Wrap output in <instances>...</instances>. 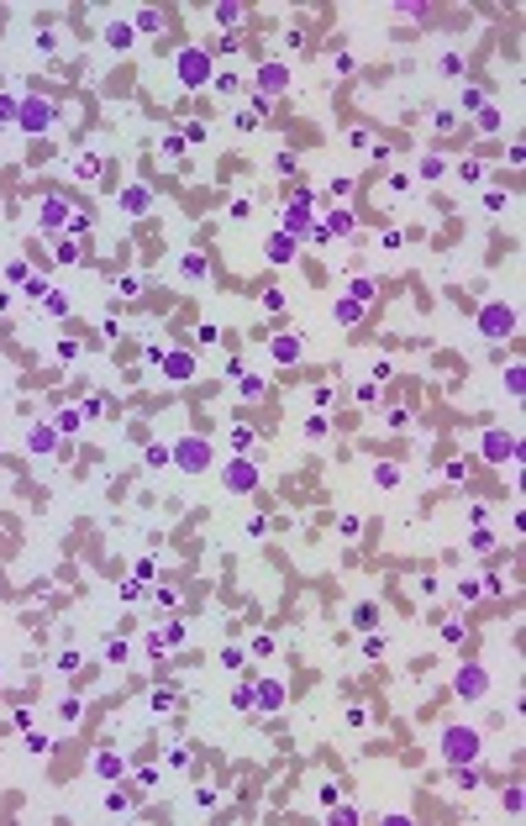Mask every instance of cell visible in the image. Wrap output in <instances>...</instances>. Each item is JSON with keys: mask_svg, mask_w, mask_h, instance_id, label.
<instances>
[{"mask_svg": "<svg viewBox=\"0 0 526 826\" xmlns=\"http://www.w3.org/2000/svg\"><path fill=\"white\" fill-rule=\"evenodd\" d=\"M168 369H174L168 379H190V358H184V353H174V358H168Z\"/></svg>", "mask_w": 526, "mask_h": 826, "instance_id": "2e32d148", "label": "cell"}, {"mask_svg": "<svg viewBox=\"0 0 526 826\" xmlns=\"http://www.w3.org/2000/svg\"><path fill=\"white\" fill-rule=\"evenodd\" d=\"M47 121H53V105H43V100H27V105H21V127H27V132H43Z\"/></svg>", "mask_w": 526, "mask_h": 826, "instance_id": "277c9868", "label": "cell"}, {"mask_svg": "<svg viewBox=\"0 0 526 826\" xmlns=\"http://www.w3.org/2000/svg\"><path fill=\"white\" fill-rule=\"evenodd\" d=\"M327 232H353V216H347V211H331V222H327Z\"/></svg>", "mask_w": 526, "mask_h": 826, "instance_id": "e0dca14e", "label": "cell"}, {"mask_svg": "<svg viewBox=\"0 0 526 826\" xmlns=\"http://www.w3.org/2000/svg\"><path fill=\"white\" fill-rule=\"evenodd\" d=\"M442 758H448L452 768L474 763V758H479V732H474V726H452L448 737H442Z\"/></svg>", "mask_w": 526, "mask_h": 826, "instance_id": "6da1fadb", "label": "cell"}, {"mask_svg": "<svg viewBox=\"0 0 526 826\" xmlns=\"http://www.w3.org/2000/svg\"><path fill=\"white\" fill-rule=\"evenodd\" d=\"M484 453H490V463H505V458L516 453V443H511V437H500V432H490V437H484Z\"/></svg>", "mask_w": 526, "mask_h": 826, "instance_id": "ba28073f", "label": "cell"}, {"mask_svg": "<svg viewBox=\"0 0 526 826\" xmlns=\"http://www.w3.org/2000/svg\"><path fill=\"white\" fill-rule=\"evenodd\" d=\"M179 74H184V85H206V74H210L206 53H184V59H179Z\"/></svg>", "mask_w": 526, "mask_h": 826, "instance_id": "5b68a950", "label": "cell"}, {"mask_svg": "<svg viewBox=\"0 0 526 826\" xmlns=\"http://www.w3.org/2000/svg\"><path fill=\"white\" fill-rule=\"evenodd\" d=\"M458 695H484V674L479 668H463V674H458Z\"/></svg>", "mask_w": 526, "mask_h": 826, "instance_id": "30bf717a", "label": "cell"}, {"mask_svg": "<svg viewBox=\"0 0 526 826\" xmlns=\"http://www.w3.org/2000/svg\"><path fill=\"white\" fill-rule=\"evenodd\" d=\"M442 174V158H432V153H426V158H421V179H437Z\"/></svg>", "mask_w": 526, "mask_h": 826, "instance_id": "ffe728a7", "label": "cell"}, {"mask_svg": "<svg viewBox=\"0 0 526 826\" xmlns=\"http://www.w3.org/2000/svg\"><path fill=\"white\" fill-rule=\"evenodd\" d=\"M206 458H210V447L200 443V437H190V443H179V469L200 474V469H206Z\"/></svg>", "mask_w": 526, "mask_h": 826, "instance_id": "7a4b0ae2", "label": "cell"}, {"mask_svg": "<svg viewBox=\"0 0 526 826\" xmlns=\"http://www.w3.org/2000/svg\"><path fill=\"white\" fill-rule=\"evenodd\" d=\"M274 358H279V363L300 358V337H274Z\"/></svg>", "mask_w": 526, "mask_h": 826, "instance_id": "8fae6325", "label": "cell"}, {"mask_svg": "<svg viewBox=\"0 0 526 826\" xmlns=\"http://www.w3.org/2000/svg\"><path fill=\"white\" fill-rule=\"evenodd\" d=\"M479 326H484V337H505V332L516 326V316H511L505 306H490V310H484V321H479Z\"/></svg>", "mask_w": 526, "mask_h": 826, "instance_id": "3957f363", "label": "cell"}, {"mask_svg": "<svg viewBox=\"0 0 526 826\" xmlns=\"http://www.w3.org/2000/svg\"><path fill=\"white\" fill-rule=\"evenodd\" d=\"M295 242H300V237H289V232H279V237H274V242H269V258H274V264H289V253H295Z\"/></svg>", "mask_w": 526, "mask_h": 826, "instance_id": "9c48e42d", "label": "cell"}, {"mask_svg": "<svg viewBox=\"0 0 526 826\" xmlns=\"http://www.w3.org/2000/svg\"><path fill=\"white\" fill-rule=\"evenodd\" d=\"M105 37H111V47H127V43H132V27H111Z\"/></svg>", "mask_w": 526, "mask_h": 826, "instance_id": "d6986e66", "label": "cell"}, {"mask_svg": "<svg viewBox=\"0 0 526 826\" xmlns=\"http://www.w3.org/2000/svg\"><path fill=\"white\" fill-rule=\"evenodd\" d=\"M374 479H379V485H395L400 474H395V463H379V469H374Z\"/></svg>", "mask_w": 526, "mask_h": 826, "instance_id": "44dd1931", "label": "cell"}, {"mask_svg": "<svg viewBox=\"0 0 526 826\" xmlns=\"http://www.w3.org/2000/svg\"><path fill=\"white\" fill-rule=\"evenodd\" d=\"M11 116H16V105H11V100H0V121H11Z\"/></svg>", "mask_w": 526, "mask_h": 826, "instance_id": "603a6c76", "label": "cell"}, {"mask_svg": "<svg viewBox=\"0 0 526 826\" xmlns=\"http://www.w3.org/2000/svg\"><path fill=\"white\" fill-rule=\"evenodd\" d=\"M32 453H47V447H53V427H32Z\"/></svg>", "mask_w": 526, "mask_h": 826, "instance_id": "4fadbf2b", "label": "cell"}, {"mask_svg": "<svg viewBox=\"0 0 526 826\" xmlns=\"http://www.w3.org/2000/svg\"><path fill=\"white\" fill-rule=\"evenodd\" d=\"M258 85L269 89V95H279V89L289 85V74H285V69H279V63H263V69H258Z\"/></svg>", "mask_w": 526, "mask_h": 826, "instance_id": "52a82bcc", "label": "cell"}, {"mask_svg": "<svg viewBox=\"0 0 526 826\" xmlns=\"http://www.w3.org/2000/svg\"><path fill=\"white\" fill-rule=\"evenodd\" d=\"M74 174H79V179H95V174H100V163H95V158H90V153H85V158H79V163H74Z\"/></svg>", "mask_w": 526, "mask_h": 826, "instance_id": "ac0fdd59", "label": "cell"}, {"mask_svg": "<svg viewBox=\"0 0 526 826\" xmlns=\"http://www.w3.org/2000/svg\"><path fill=\"white\" fill-rule=\"evenodd\" d=\"M279 700H285V690H279V684H263V690H258V706H263V710H274Z\"/></svg>", "mask_w": 526, "mask_h": 826, "instance_id": "5bb4252c", "label": "cell"}, {"mask_svg": "<svg viewBox=\"0 0 526 826\" xmlns=\"http://www.w3.org/2000/svg\"><path fill=\"white\" fill-rule=\"evenodd\" d=\"M121 206H127V211H148V190H142V184H132V190L121 195Z\"/></svg>", "mask_w": 526, "mask_h": 826, "instance_id": "7c38bea8", "label": "cell"}, {"mask_svg": "<svg viewBox=\"0 0 526 826\" xmlns=\"http://www.w3.org/2000/svg\"><path fill=\"white\" fill-rule=\"evenodd\" d=\"M105 811H111V816H121V811H132V795H127V790H116V795L105 800Z\"/></svg>", "mask_w": 526, "mask_h": 826, "instance_id": "9a60e30c", "label": "cell"}, {"mask_svg": "<svg viewBox=\"0 0 526 826\" xmlns=\"http://www.w3.org/2000/svg\"><path fill=\"white\" fill-rule=\"evenodd\" d=\"M27 748H32V752H47V748H53V737H43V732H32V737H27Z\"/></svg>", "mask_w": 526, "mask_h": 826, "instance_id": "7402d4cb", "label": "cell"}, {"mask_svg": "<svg viewBox=\"0 0 526 826\" xmlns=\"http://www.w3.org/2000/svg\"><path fill=\"white\" fill-rule=\"evenodd\" d=\"M226 485H232V489H253L258 485V469L248 463V458H237V463L226 469Z\"/></svg>", "mask_w": 526, "mask_h": 826, "instance_id": "8992f818", "label": "cell"}]
</instances>
